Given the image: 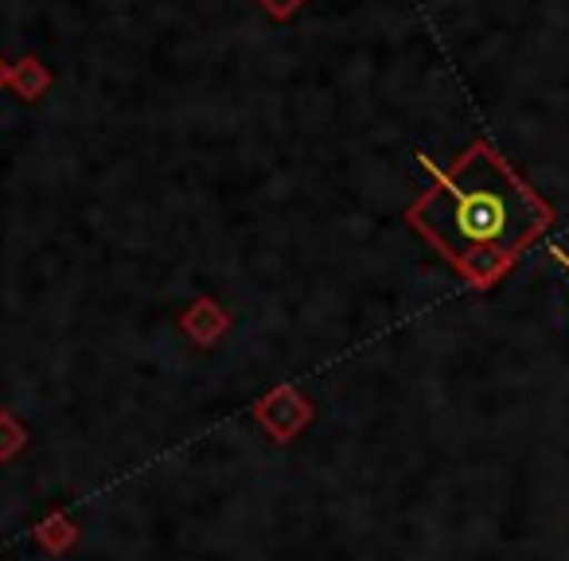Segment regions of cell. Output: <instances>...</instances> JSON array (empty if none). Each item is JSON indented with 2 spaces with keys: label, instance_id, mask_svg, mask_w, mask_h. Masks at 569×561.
<instances>
[{
  "label": "cell",
  "instance_id": "52a82bcc",
  "mask_svg": "<svg viewBox=\"0 0 569 561\" xmlns=\"http://www.w3.org/2000/svg\"><path fill=\"white\" fill-rule=\"evenodd\" d=\"M258 4H261V12H266V17H273V20H289L297 9H301L305 0H258Z\"/></svg>",
  "mask_w": 569,
  "mask_h": 561
},
{
  "label": "cell",
  "instance_id": "8992f818",
  "mask_svg": "<svg viewBox=\"0 0 569 561\" xmlns=\"http://www.w3.org/2000/svg\"><path fill=\"white\" fill-rule=\"evenodd\" d=\"M28 444V429L12 418L9 410L0 413V460H17Z\"/></svg>",
  "mask_w": 569,
  "mask_h": 561
},
{
  "label": "cell",
  "instance_id": "277c9868",
  "mask_svg": "<svg viewBox=\"0 0 569 561\" xmlns=\"http://www.w3.org/2000/svg\"><path fill=\"white\" fill-rule=\"evenodd\" d=\"M4 87L17 90V98H24V102H40L43 94H48L51 87V71L40 63V59H20V63L9 67V74H4Z\"/></svg>",
  "mask_w": 569,
  "mask_h": 561
},
{
  "label": "cell",
  "instance_id": "6da1fadb",
  "mask_svg": "<svg viewBox=\"0 0 569 561\" xmlns=\"http://www.w3.org/2000/svg\"><path fill=\"white\" fill-rule=\"evenodd\" d=\"M421 164L433 183L406 211V222L457 266L472 289L499 285L530 242L553 222V207L491 149L476 141L449 168Z\"/></svg>",
  "mask_w": 569,
  "mask_h": 561
},
{
  "label": "cell",
  "instance_id": "5b68a950",
  "mask_svg": "<svg viewBox=\"0 0 569 561\" xmlns=\"http://www.w3.org/2000/svg\"><path fill=\"white\" fill-rule=\"evenodd\" d=\"M32 534H36V542H40L48 553H67L74 542H79V527H74V522L67 519L63 511H51L48 519H43L40 527L32 530Z\"/></svg>",
  "mask_w": 569,
  "mask_h": 561
},
{
  "label": "cell",
  "instance_id": "3957f363",
  "mask_svg": "<svg viewBox=\"0 0 569 561\" xmlns=\"http://www.w3.org/2000/svg\"><path fill=\"white\" fill-rule=\"evenodd\" d=\"M180 328L196 348H214L230 332V312L214 297H196L191 309L180 317Z\"/></svg>",
  "mask_w": 569,
  "mask_h": 561
},
{
  "label": "cell",
  "instance_id": "ba28073f",
  "mask_svg": "<svg viewBox=\"0 0 569 561\" xmlns=\"http://www.w3.org/2000/svg\"><path fill=\"white\" fill-rule=\"evenodd\" d=\"M550 253H553V261H561V266H566V269H569V253H566V250H561V246H553V250H550Z\"/></svg>",
  "mask_w": 569,
  "mask_h": 561
},
{
  "label": "cell",
  "instance_id": "9c48e42d",
  "mask_svg": "<svg viewBox=\"0 0 569 561\" xmlns=\"http://www.w3.org/2000/svg\"><path fill=\"white\" fill-rule=\"evenodd\" d=\"M4 74H9V67H4V59H0V87H4Z\"/></svg>",
  "mask_w": 569,
  "mask_h": 561
},
{
  "label": "cell",
  "instance_id": "7a4b0ae2",
  "mask_svg": "<svg viewBox=\"0 0 569 561\" xmlns=\"http://www.w3.org/2000/svg\"><path fill=\"white\" fill-rule=\"evenodd\" d=\"M253 421L266 429L273 441L289 444L312 421V402L297 387H277L253 402Z\"/></svg>",
  "mask_w": 569,
  "mask_h": 561
}]
</instances>
